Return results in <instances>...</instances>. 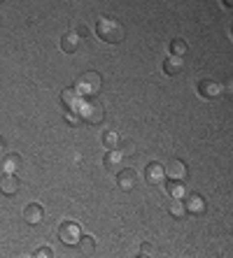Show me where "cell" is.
I'll use <instances>...</instances> for the list:
<instances>
[{
	"label": "cell",
	"mask_w": 233,
	"mask_h": 258,
	"mask_svg": "<svg viewBox=\"0 0 233 258\" xmlns=\"http://www.w3.org/2000/svg\"><path fill=\"white\" fill-rule=\"evenodd\" d=\"M96 33L103 42H108V44H119L124 40V28L114 19H98Z\"/></svg>",
	"instance_id": "1"
},
{
	"label": "cell",
	"mask_w": 233,
	"mask_h": 258,
	"mask_svg": "<svg viewBox=\"0 0 233 258\" xmlns=\"http://www.w3.org/2000/svg\"><path fill=\"white\" fill-rule=\"evenodd\" d=\"M79 116H82V121H86V123H101L103 119H105V107H103L101 102L96 100H82V105H79Z\"/></svg>",
	"instance_id": "2"
},
{
	"label": "cell",
	"mask_w": 233,
	"mask_h": 258,
	"mask_svg": "<svg viewBox=\"0 0 233 258\" xmlns=\"http://www.w3.org/2000/svg\"><path fill=\"white\" fill-rule=\"evenodd\" d=\"M75 89L79 91V96H96L98 89H101V75L98 72H86L77 79Z\"/></svg>",
	"instance_id": "3"
},
{
	"label": "cell",
	"mask_w": 233,
	"mask_h": 258,
	"mask_svg": "<svg viewBox=\"0 0 233 258\" xmlns=\"http://www.w3.org/2000/svg\"><path fill=\"white\" fill-rule=\"evenodd\" d=\"M59 237L61 242H66V244H77L79 237H82V230H79V223L75 221H66V223H61V228H59Z\"/></svg>",
	"instance_id": "4"
},
{
	"label": "cell",
	"mask_w": 233,
	"mask_h": 258,
	"mask_svg": "<svg viewBox=\"0 0 233 258\" xmlns=\"http://www.w3.org/2000/svg\"><path fill=\"white\" fill-rule=\"evenodd\" d=\"M163 177H166V168H163L161 163H150L147 168H145V179L150 181V184H161Z\"/></svg>",
	"instance_id": "5"
},
{
	"label": "cell",
	"mask_w": 233,
	"mask_h": 258,
	"mask_svg": "<svg viewBox=\"0 0 233 258\" xmlns=\"http://www.w3.org/2000/svg\"><path fill=\"white\" fill-rule=\"evenodd\" d=\"M42 216H44V210H42V205H37V203L26 205V210H24V221L28 223V226H37V223L42 221Z\"/></svg>",
	"instance_id": "6"
},
{
	"label": "cell",
	"mask_w": 233,
	"mask_h": 258,
	"mask_svg": "<svg viewBox=\"0 0 233 258\" xmlns=\"http://www.w3.org/2000/svg\"><path fill=\"white\" fill-rule=\"evenodd\" d=\"M79 49V35L77 30H70L66 35L61 37V51H66V54H75Z\"/></svg>",
	"instance_id": "7"
},
{
	"label": "cell",
	"mask_w": 233,
	"mask_h": 258,
	"mask_svg": "<svg viewBox=\"0 0 233 258\" xmlns=\"http://www.w3.org/2000/svg\"><path fill=\"white\" fill-rule=\"evenodd\" d=\"M198 93L203 98H217L221 93V86L217 82H212V79H201L198 82Z\"/></svg>",
	"instance_id": "8"
},
{
	"label": "cell",
	"mask_w": 233,
	"mask_h": 258,
	"mask_svg": "<svg viewBox=\"0 0 233 258\" xmlns=\"http://www.w3.org/2000/svg\"><path fill=\"white\" fill-rule=\"evenodd\" d=\"M61 100H63V105H66L68 109H79V105H82V96H79L77 89L61 91Z\"/></svg>",
	"instance_id": "9"
},
{
	"label": "cell",
	"mask_w": 233,
	"mask_h": 258,
	"mask_svg": "<svg viewBox=\"0 0 233 258\" xmlns=\"http://www.w3.org/2000/svg\"><path fill=\"white\" fill-rule=\"evenodd\" d=\"M184 70V63H182V56H168L166 60H163V72H166V75H170V77H173V75H179V72Z\"/></svg>",
	"instance_id": "10"
},
{
	"label": "cell",
	"mask_w": 233,
	"mask_h": 258,
	"mask_svg": "<svg viewBox=\"0 0 233 258\" xmlns=\"http://www.w3.org/2000/svg\"><path fill=\"white\" fill-rule=\"evenodd\" d=\"M135 181H137V174H135V170H121L119 174H117V184H119L124 191H131L133 186H135Z\"/></svg>",
	"instance_id": "11"
},
{
	"label": "cell",
	"mask_w": 233,
	"mask_h": 258,
	"mask_svg": "<svg viewBox=\"0 0 233 258\" xmlns=\"http://www.w3.org/2000/svg\"><path fill=\"white\" fill-rule=\"evenodd\" d=\"M184 207H187V212H192V214H203L205 212V200L198 196V193H192L189 198H187V203H184Z\"/></svg>",
	"instance_id": "12"
},
{
	"label": "cell",
	"mask_w": 233,
	"mask_h": 258,
	"mask_svg": "<svg viewBox=\"0 0 233 258\" xmlns=\"http://www.w3.org/2000/svg\"><path fill=\"white\" fill-rule=\"evenodd\" d=\"M19 191V179L14 177V174H7L0 179V193H5V196H14V193Z\"/></svg>",
	"instance_id": "13"
},
{
	"label": "cell",
	"mask_w": 233,
	"mask_h": 258,
	"mask_svg": "<svg viewBox=\"0 0 233 258\" xmlns=\"http://www.w3.org/2000/svg\"><path fill=\"white\" fill-rule=\"evenodd\" d=\"M19 168H21V156L19 154H5L3 156V170L7 174H14Z\"/></svg>",
	"instance_id": "14"
},
{
	"label": "cell",
	"mask_w": 233,
	"mask_h": 258,
	"mask_svg": "<svg viewBox=\"0 0 233 258\" xmlns=\"http://www.w3.org/2000/svg\"><path fill=\"white\" fill-rule=\"evenodd\" d=\"M166 174L170 177V179H179V181H182V179L187 177L184 163H182V161H173V163H170V165L166 168Z\"/></svg>",
	"instance_id": "15"
},
{
	"label": "cell",
	"mask_w": 233,
	"mask_h": 258,
	"mask_svg": "<svg viewBox=\"0 0 233 258\" xmlns=\"http://www.w3.org/2000/svg\"><path fill=\"white\" fill-rule=\"evenodd\" d=\"M121 161H124V156H121V151H117V149H110L108 154H105V168L108 170H117L121 165Z\"/></svg>",
	"instance_id": "16"
},
{
	"label": "cell",
	"mask_w": 233,
	"mask_h": 258,
	"mask_svg": "<svg viewBox=\"0 0 233 258\" xmlns=\"http://www.w3.org/2000/svg\"><path fill=\"white\" fill-rule=\"evenodd\" d=\"M166 191H168V196H170V198H184V196H187V188L182 186V181H179V179H170V181H168Z\"/></svg>",
	"instance_id": "17"
},
{
	"label": "cell",
	"mask_w": 233,
	"mask_h": 258,
	"mask_svg": "<svg viewBox=\"0 0 233 258\" xmlns=\"http://www.w3.org/2000/svg\"><path fill=\"white\" fill-rule=\"evenodd\" d=\"M79 251L84 253V256H91V253L96 251V242H94V237H79Z\"/></svg>",
	"instance_id": "18"
},
{
	"label": "cell",
	"mask_w": 233,
	"mask_h": 258,
	"mask_svg": "<svg viewBox=\"0 0 233 258\" xmlns=\"http://www.w3.org/2000/svg\"><path fill=\"white\" fill-rule=\"evenodd\" d=\"M170 54H173V56H184L187 54V42H184V40L175 37L173 42H170Z\"/></svg>",
	"instance_id": "19"
},
{
	"label": "cell",
	"mask_w": 233,
	"mask_h": 258,
	"mask_svg": "<svg viewBox=\"0 0 233 258\" xmlns=\"http://www.w3.org/2000/svg\"><path fill=\"white\" fill-rule=\"evenodd\" d=\"M103 144H105L108 149H117V144H119V135H117V131L105 133V135H103Z\"/></svg>",
	"instance_id": "20"
},
{
	"label": "cell",
	"mask_w": 233,
	"mask_h": 258,
	"mask_svg": "<svg viewBox=\"0 0 233 258\" xmlns=\"http://www.w3.org/2000/svg\"><path fill=\"white\" fill-rule=\"evenodd\" d=\"M168 212L173 216H184V212H187V207H184V203L179 198H173V203H170V207H168Z\"/></svg>",
	"instance_id": "21"
},
{
	"label": "cell",
	"mask_w": 233,
	"mask_h": 258,
	"mask_svg": "<svg viewBox=\"0 0 233 258\" xmlns=\"http://www.w3.org/2000/svg\"><path fill=\"white\" fill-rule=\"evenodd\" d=\"M79 119H82V116H79V112L75 114V109H68V114H66V121H68V123H77Z\"/></svg>",
	"instance_id": "22"
},
{
	"label": "cell",
	"mask_w": 233,
	"mask_h": 258,
	"mask_svg": "<svg viewBox=\"0 0 233 258\" xmlns=\"http://www.w3.org/2000/svg\"><path fill=\"white\" fill-rule=\"evenodd\" d=\"M35 256L37 258H42V256H54V251H52L49 246H42V249H37V251H35Z\"/></svg>",
	"instance_id": "23"
},
{
	"label": "cell",
	"mask_w": 233,
	"mask_h": 258,
	"mask_svg": "<svg viewBox=\"0 0 233 258\" xmlns=\"http://www.w3.org/2000/svg\"><path fill=\"white\" fill-rule=\"evenodd\" d=\"M86 33H89V28H86V26H79V28H77V35L86 37Z\"/></svg>",
	"instance_id": "24"
},
{
	"label": "cell",
	"mask_w": 233,
	"mask_h": 258,
	"mask_svg": "<svg viewBox=\"0 0 233 258\" xmlns=\"http://www.w3.org/2000/svg\"><path fill=\"white\" fill-rule=\"evenodd\" d=\"M221 3H224L226 7H233V0H221Z\"/></svg>",
	"instance_id": "25"
},
{
	"label": "cell",
	"mask_w": 233,
	"mask_h": 258,
	"mask_svg": "<svg viewBox=\"0 0 233 258\" xmlns=\"http://www.w3.org/2000/svg\"><path fill=\"white\" fill-rule=\"evenodd\" d=\"M0 3H3V0H0Z\"/></svg>",
	"instance_id": "26"
},
{
	"label": "cell",
	"mask_w": 233,
	"mask_h": 258,
	"mask_svg": "<svg viewBox=\"0 0 233 258\" xmlns=\"http://www.w3.org/2000/svg\"><path fill=\"white\" fill-rule=\"evenodd\" d=\"M231 30H233V28H231Z\"/></svg>",
	"instance_id": "27"
}]
</instances>
